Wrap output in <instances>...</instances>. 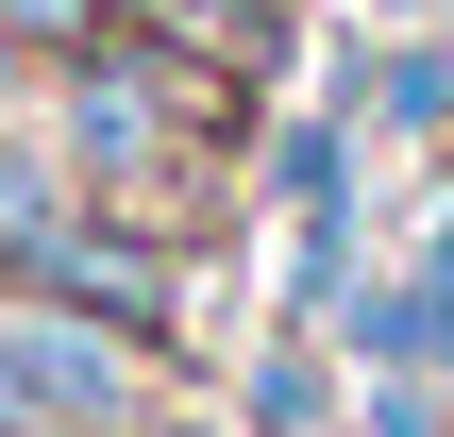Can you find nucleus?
Returning a JSON list of instances; mask_svg holds the SVG:
<instances>
[{"mask_svg": "<svg viewBox=\"0 0 454 437\" xmlns=\"http://www.w3.org/2000/svg\"><path fill=\"white\" fill-rule=\"evenodd\" d=\"M0 337H17L34 404H51L67 437H118L135 421V337H118L101 303H51V286H34V303H0Z\"/></svg>", "mask_w": 454, "mask_h": 437, "instance_id": "f257e3e1", "label": "nucleus"}, {"mask_svg": "<svg viewBox=\"0 0 454 437\" xmlns=\"http://www.w3.org/2000/svg\"><path fill=\"white\" fill-rule=\"evenodd\" d=\"M118 34V0H0V51L17 67H67V51H101Z\"/></svg>", "mask_w": 454, "mask_h": 437, "instance_id": "f03ea898", "label": "nucleus"}, {"mask_svg": "<svg viewBox=\"0 0 454 437\" xmlns=\"http://www.w3.org/2000/svg\"><path fill=\"white\" fill-rule=\"evenodd\" d=\"M0 437H67L51 404H34V371H17V337H0Z\"/></svg>", "mask_w": 454, "mask_h": 437, "instance_id": "7ed1b4c3", "label": "nucleus"}, {"mask_svg": "<svg viewBox=\"0 0 454 437\" xmlns=\"http://www.w3.org/2000/svg\"><path fill=\"white\" fill-rule=\"evenodd\" d=\"M0 67H17V51H0Z\"/></svg>", "mask_w": 454, "mask_h": 437, "instance_id": "20e7f679", "label": "nucleus"}]
</instances>
